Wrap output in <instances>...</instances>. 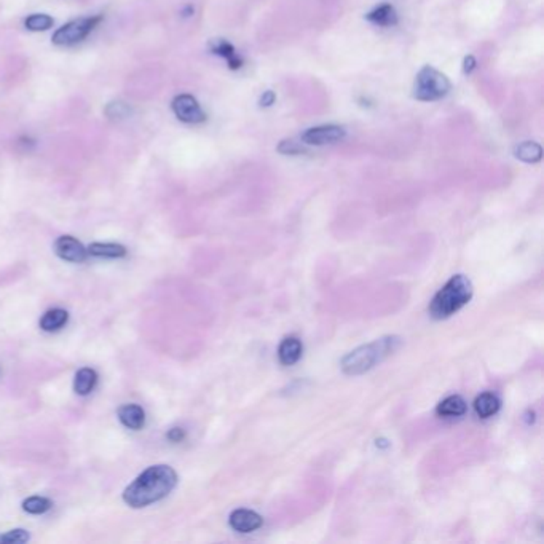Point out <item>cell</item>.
<instances>
[{"mask_svg": "<svg viewBox=\"0 0 544 544\" xmlns=\"http://www.w3.org/2000/svg\"><path fill=\"white\" fill-rule=\"evenodd\" d=\"M178 484V474L171 466L156 464L150 466L123 491V500L131 508H144L160 501Z\"/></svg>", "mask_w": 544, "mask_h": 544, "instance_id": "obj_1", "label": "cell"}, {"mask_svg": "<svg viewBox=\"0 0 544 544\" xmlns=\"http://www.w3.org/2000/svg\"><path fill=\"white\" fill-rule=\"evenodd\" d=\"M473 297V284L464 274H455L439 291L430 304V314L434 319H445L455 314Z\"/></svg>", "mask_w": 544, "mask_h": 544, "instance_id": "obj_2", "label": "cell"}, {"mask_svg": "<svg viewBox=\"0 0 544 544\" xmlns=\"http://www.w3.org/2000/svg\"><path fill=\"white\" fill-rule=\"evenodd\" d=\"M401 345L399 337H383L375 340L369 345H364L361 348L351 351L348 356L343 358L342 369L350 375H358L370 370L377 363L383 361L386 356H390L393 351H396Z\"/></svg>", "mask_w": 544, "mask_h": 544, "instance_id": "obj_3", "label": "cell"}, {"mask_svg": "<svg viewBox=\"0 0 544 544\" xmlns=\"http://www.w3.org/2000/svg\"><path fill=\"white\" fill-rule=\"evenodd\" d=\"M415 97L418 101H437L450 91V82L442 72L436 70L431 65H425V68L418 72L417 80H415Z\"/></svg>", "mask_w": 544, "mask_h": 544, "instance_id": "obj_4", "label": "cell"}, {"mask_svg": "<svg viewBox=\"0 0 544 544\" xmlns=\"http://www.w3.org/2000/svg\"><path fill=\"white\" fill-rule=\"evenodd\" d=\"M101 19L102 16L80 18L64 24L63 28H60L55 32L53 43L61 45V47H69V45H75L78 42L85 41V38L91 34V31L101 23Z\"/></svg>", "mask_w": 544, "mask_h": 544, "instance_id": "obj_5", "label": "cell"}, {"mask_svg": "<svg viewBox=\"0 0 544 544\" xmlns=\"http://www.w3.org/2000/svg\"><path fill=\"white\" fill-rule=\"evenodd\" d=\"M173 112L181 122L186 123H201L206 120V114L203 112L198 101L190 95H179L174 97Z\"/></svg>", "mask_w": 544, "mask_h": 544, "instance_id": "obj_6", "label": "cell"}, {"mask_svg": "<svg viewBox=\"0 0 544 544\" xmlns=\"http://www.w3.org/2000/svg\"><path fill=\"white\" fill-rule=\"evenodd\" d=\"M345 137V129L337 124H323V127H314L306 129L302 134V142L308 146H326L342 141Z\"/></svg>", "mask_w": 544, "mask_h": 544, "instance_id": "obj_7", "label": "cell"}, {"mask_svg": "<svg viewBox=\"0 0 544 544\" xmlns=\"http://www.w3.org/2000/svg\"><path fill=\"white\" fill-rule=\"evenodd\" d=\"M55 251L61 259L74 264H80L87 259L88 251L83 247L80 241H77L74 237H61L55 242Z\"/></svg>", "mask_w": 544, "mask_h": 544, "instance_id": "obj_8", "label": "cell"}, {"mask_svg": "<svg viewBox=\"0 0 544 544\" xmlns=\"http://www.w3.org/2000/svg\"><path fill=\"white\" fill-rule=\"evenodd\" d=\"M264 519L251 509H237L230 514V527L235 532L251 533L262 527Z\"/></svg>", "mask_w": 544, "mask_h": 544, "instance_id": "obj_9", "label": "cell"}, {"mask_svg": "<svg viewBox=\"0 0 544 544\" xmlns=\"http://www.w3.org/2000/svg\"><path fill=\"white\" fill-rule=\"evenodd\" d=\"M304 346L297 337H287L281 342L278 348L279 363L283 366H294L302 358Z\"/></svg>", "mask_w": 544, "mask_h": 544, "instance_id": "obj_10", "label": "cell"}, {"mask_svg": "<svg viewBox=\"0 0 544 544\" xmlns=\"http://www.w3.org/2000/svg\"><path fill=\"white\" fill-rule=\"evenodd\" d=\"M119 418L120 422L127 426L129 430H141L144 426V422H146V414H144L142 407L136 404H128L123 405L119 410Z\"/></svg>", "mask_w": 544, "mask_h": 544, "instance_id": "obj_11", "label": "cell"}, {"mask_svg": "<svg viewBox=\"0 0 544 544\" xmlns=\"http://www.w3.org/2000/svg\"><path fill=\"white\" fill-rule=\"evenodd\" d=\"M436 412H437V415L442 417V418L462 417L464 412H466V402H464V399L458 395L449 396L437 405Z\"/></svg>", "mask_w": 544, "mask_h": 544, "instance_id": "obj_12", "label": "cell"}, {"mask_svg": "<svg viewBox=\"0 0 544 544\" xmlns=\"http://www.w3.org/2000/svg\"><path fill=\"white\" fill-rule=\"evenodd\" d=\"M96 383H97V373L93 369H90V367H85V369H80L77 372L74 390L77 395L87 396L95 390Z\"/></svg>", "mask_w": 544, "mask_h": 544, "instance_id": "obj_13", "label": "cell"}, {"mask_svg": "<svg viewBox=\"0 0 544 544\" xmlns=\"http://www.w3.org/2000/svg\"><path fill=\"white\" fill-rule=\"evenodd\" d=\"M474 409L476 414L481 418H490L500 410V401H498V398L491 395V393H484V395L476 399Z\"/></svg>", "mask_w": 544, "mask_h": 544, "instance_id": "obj_14", "label": "cell"}, {"mask_svg": "<svg viewBox=\"0 0 544 544\" xmlns=\"http://www.w3.org/2000/svg\"><path fill=\"white\" fill-rule=\"evenodd\" d=\"M209 47H211L213 53L219 55L222 58H225V61L228 63V65H230V69H240L241 68L240 56H238L237 51H235V48L228 42L220 41V38H218V41H213Z\"/></svg>", "mask_w": 544, "mask_h": 544, "instance_id": "obj_15", "label": "cell"}, {"mask_svg": "<svg viewBox=\"0 0 544 544\" xmlns=\"http://www.w3.org/2000/svg\"><path fill=\"white\" fill-rule=\"evenodd\" d=\"M367 19L373 24L386 28V26H395L398 23V15H396V10L393 9L391 5L386 4V5L377 6L375 10H372L369 15H367Z\"/></svg>", "mask_w": 544, "mask_h": 544, "instance_id": "obj_16", "label": "cell"}, {"mask_svg": "<svg viewBox=\"0 0 544 544\" xmlns=\"http://www.w3.org/2000/svg\"><path fill=\"white\" fill-rule=\"evenodd\" d=\"M69 314L65 310H61V308H53V310H48L43 314L41 319V327L47 332H53L61 329V327L68 323Z\"/></svg>", "mask_w": 544, "mask_h": 544, "instance_id": "obj_17", "label": "cell"}, {"mask_svg": "<svg viewBox=\"0 0 544 544\" xmlns=\"http://www.w3.org/2000/svg\"><path fill=\"white\" fill-rule=\"evenodd\" d=\"M87 251L91 255H96V257H110V259L123 257V255L127 254V249L120 245H114V242H107V245L95 242V245H91Z\"/></svg>", "mask_w": 544, "mask_h": 544, "instance_id": "obj_18", "label": "cell"}, {"mask_svg": "<svg viewBox=\"0 0 544 544\" xmlns=\"http://www.w3.org/2000/svg\"><path fill=\"white\" fill-rule=\"evenodd\" d=\"M516 156L519 160L526 161V163H536V161L541 160L543 149H541L540 144L532 142V141L522 142L516 147Z\"/></svg>", "mask_w": 544, "mask_h": 544, "instance_id": "obj_19", "label": "cell"}, {"mask_svg": "<svg viewBox=\"0 0 544 544\" xmlns=\"http://www.w3.org/2000/svg\"><path fill=\"white\" fill-rule=\"evenodd\" d=\"M51 508V501L43 496H31L23 501V509L29 514H43Z\"/></svg>", "mask_w": 544, "mask_h": 544, "instance_id": "obj_20", "label": "cell"}, {"mask_svg": "<svg viewBox=\"0 0 544 544\" xmlns=\"http://www.w3.org/2000/svg\"><path fill=\"white\" fill-rule=\"evenodd\" d=\"M24 26L28 28L29 31H34V32H41V31H48L51 26H53V18L48 16V15H31L28 19L24 21Z\"/></svg>", "mask_w": 544, "mask_h": 544, "instance_id": "obj_21", "label": "cell"}, {"mask_svg": "<svg viewBox=\"0 0 544 544\" xmlns=\"http://www.w3.org/2000/svg\"><path fill=\"white\" fill-rule=\"evenodd\" d=\"M106 114L110 119H123L129 114V107L124 102H110L106 107Z\"/></svg>", "mask_w": 544, "mask_h": 544, "instance_id": "obj_22", "label": "cell"}, {"mask_svg": "<svg viewBox=\"0 0 544 544\" xmlns=\"http://www.w3.org/2000/svg\"><path fill=\"white\" fill-rule=\"evenodd\" d=\"M29 540V535L28 532H24V530H11V532H9L4 536H0V541L2 543H26Z\"/></svg>", "mask_w": 544, "mask_h": 544, "instance_id": "obj_23", "label": "cell"}, {"mask_svg": "<svg viewBox=\"0 0 544 544\" xmlns=\"http://www.w3.org/2000/svg\"><path fill=\"white\" fill-rule=\"evenodd\" d=\"M278 150L281 154H287V155H294V154L302 152V149L297 147L296 142H292V141H283L279 144Z\"/></svg>", "mask_w": 544, "mask_h": 544, "instance_id": "obj_24", "label": "cell"}, {"mask_svg": "<svg viewBox=\"0 0 544 544\" xmlns=\"http://www.w3.org/2000/svg\"><path fill=\"white\" fill-rule=\"evenodd\" d=\"M182 437H183V431L179 428H173L171 431L168 432V439H171V441H174V442H179Z\"/></svg>", "mask_w": 544, "mask_h": 544, "instance_id": "obj_25", "label": "cell"}, {"mask_svg": "<svg viewBox=\"0 0 544 544\" xmlns=\"http://www.w3.org/2000/svg\"><path fill=\"white\" fill-rule=\"evenodd\" d=\"M273 102H274L273 91H267V93L262 96V106H272Z\"/></svg>", "mask_w": 544, "mask_h": 544, "instance_id": "obj_26", "label": "cell"}, {"mask_svg": "<svg viewBox=\"0 0 544 544\" xmlns=\"http://www.w3.org/2000/svg\"><path fill=\"white\" fill-rule=\"evenodd\" d=\"M476 68V60L473 56H468L466 60H464V72H473V69Z\"/></svg>", "mask_w": 544, "mask_h": 544, "instance_id": "obj_27", "label": "cell"}]
</instances>
